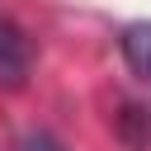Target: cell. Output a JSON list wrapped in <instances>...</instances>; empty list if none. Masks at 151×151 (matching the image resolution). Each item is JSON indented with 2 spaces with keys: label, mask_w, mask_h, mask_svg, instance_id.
<instances>
[{
  "label": "cell",
  "mask_w": 151,
  "mask_h": 151,
  "mask_svg": "<svg viewBox=\"0 0 151 151\" xmlns=\"http://www.w3.org/2000/svg\"><path fill=\"white\" fill-rule=\"evenodd\" d=\"M28 66H33V47H28L24 28L0 19V85H24Z\"/></svg>",
  "instance_id": "6da1fadb"
},
{
  "label": "cell",
  "mask_w": 151,
  "mask_h": 151,
  "mask_svg": "<svg viewBox=\"0 0 151 151\" xmlns=\"http://www.w3.org/2000/svg\"><path fill=\"white\" fill-rule=\"evenodd\" d=\"M118 47H123V61H127V71H132L142 85H151V19H137V24H127V28L118 33Z\"/></svg>",
  "instance_id": "7a4b0ae2"
},
{
  "label": "cell",
  "mask_w": 151,
  "mask_h": 151,
  "mask_svg": "<svg viewBox=\"0 0 151 151\" xmlns=\"http://www.w3.org/2000/svg\"><path fill=\"white\" fill-rule=\"evenodd\" d=\"M14 151H66V146H61V142H57L52 132H24Z\"/></svg>",
  "instance_id": "3957f363"
}]
</instances>
